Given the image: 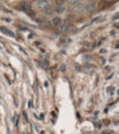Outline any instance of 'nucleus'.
I'll return each instance as SVG.
<instances>
[{"instance_id": "f257e3e1", "label": "nucleus", "mask_w": 119, "mask_h": 134, "mask_svg": "<svg viewBox=\"0 0 119 134\" xmlns=\"http://www.w3.org/2000/svg\"><path fill=\"white\" fill-rule=\"evenodd\" d=\"M37 7L41 10H45L46 8L50 7V4H49V1H46V0H40V1L37 2Z\"/></svg>"}, {"instance_id": "7ed1b4c3", "label": "nucleus", "mask_w": 119, "mask_h": 134, "mask_svg": "<svg viewBox=\"0 0 119 134\" xmlns=\"http://www.w3.org/2000/svg\"><path fill=\"white\" fill-rule=\"evenodd\" d=\"M22 9H23L25 12H28L29 14H33L32 10H31V4L29 2H23L22 3Z\"/></svg>"}, {"instance_id": "9d476101", "label": "nucleus", "mask_w": 119, "mask_h": 134, "mask_svg": "<svg viewBox=\"0 0 119 134\" xmlns=\"http://www.w3.org/2000/svg\"><path fill=\"white\" fill-rule=\"evenodd\" d=\"M43 64L45 65V67H48V66L50 65V63H49V60H46V59H44V60H43Z\"/></svg>"}, {"instance_id": "9b49d317", "label": "nucleus", "mask_w": 119, "mask_h": 134, "mask_svg": "<svg viewBox=\"0 0 119 134\" xmlns=\"http://www.w3.org/2000/svg\"><path fill=\"white\" fill-rule=\"evenodd\" d=\"M70 3H71V4H75V5H76L78 2H77V1H70Z\"/></svg>"}, {"instance_id": "20e7f679", "label": "nucleus", "mask_w": 119, "mask_h": 134, "mask_svg": "<svg viewBox=\"0 0 119 134\" xmlns=\"http://www.w3.org/2000/svg\"><path fill=\"white\" fill-rule=\"evenodd\" d=\"M75 12L76 13H84V11H85V5L83 3H77L75 5Z\"/></svg>"}, {"instance_id": "1a4fd4ad", "label": "nucleus", "mask_w": 119, "mask_h": 134, "mask_svg": "<svg viewBox=\"0 0 119 134\" xmlns=\"http://www.w3.org/2000/svg\"><path fill=\"white\" fill-rule=\"evenodd\" d=\"M53 11H54V9L52 7H49V8L45 9V13H46V14H52Z\"/></svg>"}, {"instance_id": "0eeeda50", "label": "nucleus", "mask_w": 119, "mask_h": 134, "mask_svg": "<svg viewBox=\"0 0 119 134\" xmlns=\"http://www.w3.org/2000/svg\"><path fill=\"white\" fill-rule=\"evenodd\" d=\"M54 11L56 13H59V14H62L65 11V8L64 7H56L55 9H54Z\"/></svg>"}, {"instance_id": "6e6552de", "label": "nucleus", "mask_w": 119, "mask_h": 134, "mask_svg": "<svg viewBox=\"0 0 119 134\" xmlns=\"http://www.w3.org/2000/svg\"><path fill=\"white\" fill-rule=\"evenodd\" d=\"M55 3L58 4V7H63V4L65 3V1H64V0H56Z\"/></svg>"}, {"instance_id": "f03ea898", "label": "nucleus", "mask_w": 119, "mask_h": 134, "mask_svg": "<svg viewBox=\"0 0 119 134\" xmlns=\"http://www.w3.org/2000/svg\"><path fill=\"white\" fill-rule=\"evenodd\" d=\"M96 8H97V4L95 2H89V3H87L86 7H85V10H87L88 12H93V11L96 10Z\"/></svg>"}, {"instance_id": "423d86ee", "label": "nucleus", "mask_w": 119, "mask_h": 134, "mask_svg": "<svg viewBox=\"0 0 119 134\" xmlns=\"http://www.w3.org/2000/svg\"><path fill=\"white\" fill-rule=\"evenodd\" d=\"M52 23H53L55 26H59V25L62 23V20H61V18H53V19H52Z\"/></svg>"}, {"instance_id": "39448f33", "label": "nucleus", "mask_w": 119, "mask_h": 134, "mask_svg": "<svg viewBox=\"0 0 119 134\" xmlns=\"http://www.w3.org/2000/svg\"><path fill=\"white\" fill-rule=\"evenodd\" d=\"M67 27H69V24H67V22L66 21H62V23L58 26V29H59V31H61V32H65L66 30H67Z\"/></svg>"}]
</instances>
